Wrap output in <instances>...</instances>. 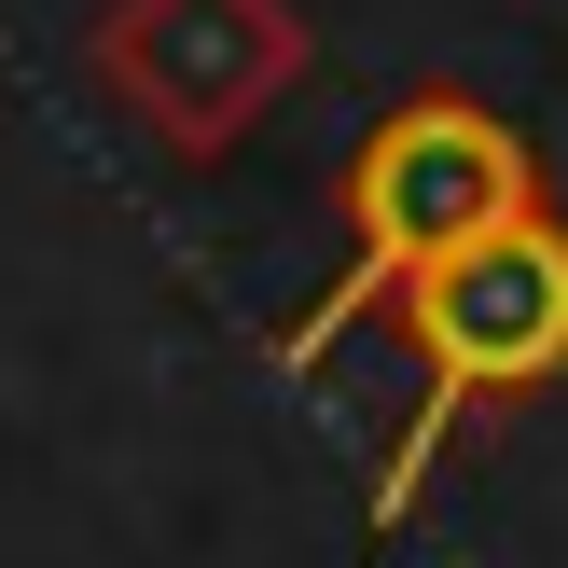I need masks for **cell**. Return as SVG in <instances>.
Wrapping results in <instances>:
<instances>
[{"mask_svg":"<svg viewBox=\"0 0 568 568\" xmlns=\"http://www.w3.org/2000/svg\"><path fill=\"white\" fill-rule=\"evenodd\" d=\"M388 305H403V347H416V416H403V444L375 458V499H361V514L403 541L416 486L444 471V444H458L471 416L568 388V222L541 209V222H514V236L458 250V264L403 277Z\"/></svg>","mask_w":568,"mask_h":568,"instance_id":"2","label":"cell"},{"mask_svg":"<svg viewBox=\"0 0 568 568\" xmlns=\"http://www.w3.org/2000/svg\"><path fill=\"white\" fill-rule=\"evenodd\" d=\"M305 70H320L305 0H98L83 14V83L166 166H222Z\"/></svg>","mask_w":568,"mask_h":568,"instance_id":"3","label":"cell"},{"mask_svg":"<svg viewBox=\"0 0 568 568\" xmlns=\"http://www.w3.org/2000/svg\"><path fill=\"white\" fill-rule=\"evenodd\" d=\"M541 209H555L541 139H527L514 111H486L471 83H416L403 111H375V125H361L347 181H333L347 264L320 277V305H305V320H277V375H320V361L347 347L388 292H403V277L458 264V250L514 236V222H541Z\"/></svg>","mask_w":568,"mask_h":568,"instance_id":"1","label":"cell"}]
</instances>
